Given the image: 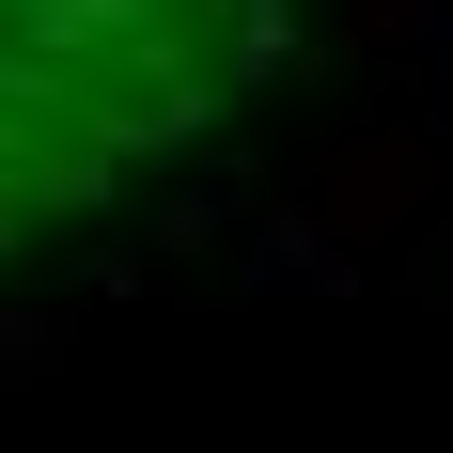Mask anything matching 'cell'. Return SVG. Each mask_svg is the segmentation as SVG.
<instances>
[{"instance_id":"obj_1","label":"cell","mask_w":453,"mask_h":453,"mask_svg":"<svg viewBox=\"0 0 453 453\" xmlns=\"http://www.w3.org/2000/svg\"><path fill=\"white\" fill-rule=\"evenodd\" d=\"M266 47L281 0H0V250L219 126Z\"/></svg>"}]
</instances>
